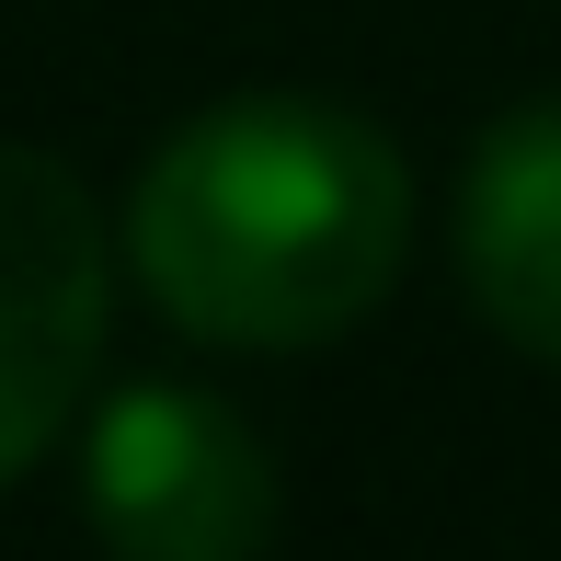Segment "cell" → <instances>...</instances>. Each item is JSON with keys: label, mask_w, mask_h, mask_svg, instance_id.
<instances>
[{"label": "cell", "mask_w": 561, "mask_h": 561, "mask_svg": "<svg viewBox=\"0 0 561 561\" xmlns=\"http://www.w3.org/2000/svg\"><path fill=\"white\" fill-rule=\"evenodd\" d=\"M413 241V172L333 92H229L149 149L126 195V264L184 333L241 355L333 344L390 298Z\"/></svg>", "instance_id": "6da1fadb"}, {"label": "cell", "mask_w": 561, "mask_h": 561, "mask_svg": "<svg viewBox=\"0 0 561 561\" xmlns=\"http://www.w3.org/2000/svg\"><path fill=\"white\" fill-rule=\"evenodd\" d=\"M81 516L115 561H264L287 481L218 390L138 378L81 424Z\"/></svg>", "instance_id": "7a4b0ae2"}, {"label": "cell", "mask_w": 561, "mask_h": 561, "mask_svg": "<svg viewBox=\"0 0 561 561\" xmlns=\"http://www.w3.org/2000/svg\"><path fill=\"white\" fill-rule=\"evenodd\" d=\"M104 218L81 172L46 149H0V481H23L81 424L104 367Z\"/></svg>", "instance_id": "3957f363"}, {"label": "cell", "mask_w": 561, "mask_h": 561, "mask_svg": "<svg viewBox=\"0 0 561 561\" xmlns=\"http://www.w3.org/2000/svg\"><path fill=\"white\" fill-rule=\"evenodd\" d=\"M458 275L504 344L561 367V92L481 126L458 172Z\"/></svg>", "instance_id": "277c9868"}]
</instances>
